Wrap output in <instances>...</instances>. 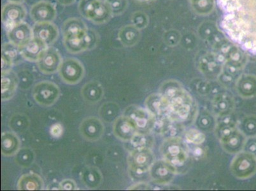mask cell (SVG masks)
<instances>
[{"mask_svg":"<svg viewBox=\"0 0 256 191\" xmlns=\"http://www.w3.org/2000/svg\"><path fill=\"white\" fill-rule=\"evenodd\" d=\"M168 104L172 117L174 120L186 121L192 118L194 102L190 92L178 82H166L160 88V92Z\"/></svg>","mask_w":256,"mask_h":191,"instance_id":"cell-1","label":"cell"},{"mask_svg":"<svg viewBox=\"0 0 256 191\" xmlns=\"http://www.w3.org/2000/svg\"><path fill=\"white\" fill-rule=\"evenodd\" d=\"M160 152L164 160L178 170L184 166L188 159L187 144L182 139L174 136L168 138L160 146Z\"/></svg>","mask_w":256,"mask_h":191,"instance_id":"cell-2","label":"cell"},{"mask_svg":"<svg viewBox=\"0 0 256 191\" xmlns=\"http://www.w3.org/2000/svg\"><path fill=\"white\" fill-rule=\"evenodd\" d=\"M78 10L83 18L96 24L108 22L113 16L104 0H80Z\"/></svg>","mask_w":256,"mask_h":191,"instance_id":"cell-3","label":"cell"},{"mask_svg":"<svg viewBox=\"0 0 256 191\" xmlns=\"http://www.w3.org/2000/svg\"><path fill=\"white\" fill-rule=\"evenodd\" d=\"M231 171L240 179L252 176L256 174V156L248 151L238 152L232 160Z\"/></svg>","mask_w":256,"mask_h":191,"instance_id":"cell-4","label":"cell"},{"mask_svg":"<svg viewBox=\"0 0 256 191\" xmlns=\"http://www.w3.org/2000/svg\"><path fill=\"white\" fill-rule=\"evenodd\" d=\"M124 115L134 123L138 134H150L154 130L155 117L148 109L136 106H130L126 110Z\"/></svg>","mask_w":256,"mask_h":191,"instance_id":"cell-5","label":"cell"},{"mask_svg":"<svg viewBox=\"0 0 256 191\" xmlns=\"http://www.w3.org/2000/svg\"><path fill=\"white\" fill-rule=\"evenodd\" d=\"M128 162L132 173L139 176L150 171L154 162V156L150 148L134 149L130 154Z\"/></svg>","mask_w":256,"mask_h":191,"instance_id":"cell-6","label":"cell"},{"mask_svg":"<svg viewBox=\"0 0 256 191\" xmlns=\"http://www.w3.org/2000/svg\"><path fill=\"white\" fill-rule=\"evenodd\" d=\"M60 95L58 86L50 81L40 82L32 90V96L37 104L44 106H50L58 101Z\"/></svg>","mask_w":256,"mask_h":191,"instance_id":"cell-7","label":"cell"},{"mask_svg":"<svg viewBox=\"0 0 256 191\" xmlns=\"http://www.w3.org/2000/svg\"><path fill=\"white\" fill-rule=\"evenodd\" d=\"M58 72L62 80L70 85L80 82L85 74V69L82 62L75 58H67L62 60Z\"/></svg>","mask_w":256,"mask_h":191,"instance_id":"cell-8","label":"cell"},{"mask_svg":"<svg viewBox=\"0 0 256 191\" xmlns=\"http://www.w3.org/2000/svg\"><path fill=\"white\" fill-rule=\"evenodd\" d=\"M26 15V10L22 4L8 2L2 8V20L8 31L14 26L24 22Z\"/></svg>","mask_w":256,"mask_h":191,"instance_id":"cell-9","label":"cell"},{"mask_svg":"<svg viewBox=\"0 0 256 191\" xmlns=\"http://www.w3.org/2000/svg\"><path fill=\"white\" fill-rule=\"evenodd\" d=\"M150 172L154 182L162 185L170 182L178 170L166 160H162L154 162Z\"/></svg>","mask_w":256,"mask_h":191,"instance_id":"cell-10","label":"cell"},{"mask_svg":"<svg viewBox=\"0 0 256 191\" xmlns=\"http://www.w3.org/2000/svg\"><path fill=\"white\" fill-rule=\"evenodd\" d=\"M79 129L80 134L86 140L96 142L103 136L104 126L98 118L90 117L83 120Z\"/></svg>","mask_w":256,"mask_h":191,"instance_id":"cell-11","label":"cell"},{"mask_svg":"<svg viewBox=\"0 0 256 191\" xmlns=\"http://www.w3.org/2000/svg\"><path fill=\"white\" fill-rule=\"evenodd\" d=\"M30 14L36 23L52 22L57 16L54 4L50 2L40 1L30 8Z\"/></svg>","mask_w":256,"mask_h":191,"instance_id":"cell-12","label":"cell"},{"mask_svg":"<svg viewBox=\"0 0 256 191\" xmlns=\"http://www.w3.org/2000/svg\"><path fill=\"white\" fill-rule=\"evenodd\" d=\"M62 62L60 54L55 48H48L38 62L40 70L44 74H53L59 71Z\"/></svg>","mask_w":256,"mask_h":191,"instance_id":"cell-13","label":"cell"},{"mask_svg":"<svg viewBox=\"0 0 256 191\" xmlns=\"http://www.w3.org/2000/svg\"><path fill=\"white\" fill-rule=\"evenodd\" d=\"M114 135L120 140L130 142L137 132L134 123L126 116H121L114 121Z\"/></svg>","mask_w":256,"mask_h":191,"instance_id":"cell-14","label":"cell"},{"mask_svg":"<svg viewBox=\"0 0 256 191\" xmlns=\"http://www.w3.org/2000/svg\"><path fill=\"white\" fill-rule=\"evenodd\" d=\"M8 37L10 42L20 48L34 38V32L28 23L22 22L9 30Z\"/></svg>","mask_w":256,"mask_h":191,"instance_id":"cell-15","label":"cell"},{"mask_svg":"<svg viewBox=\"0 0 256 191\" xmlns=\"http://www.w3.org/2000/svg\"><path fill=\"white\" fill-rule=\"evenodd\" d=\"M48 48L44 42L34 37L20 48V53L26 60L30 62H38Z\"/></svg>","mask_w":256,"mask_h":191,"instance_id":"cell-16","label":"cell"},{"mask_svg":"<svg viewBox=\"0 0 256 191\" xmlns=\"http://www.w3.org/2000/svg\"><path fill=\"white\" fill-rule=\"evenodd\" d=\"M34 36L40 39L46 45H52L59 38L60 32L57 26L52 22L36 23L32 27Z\"/></svg>","mask_w":256,"mask_h":191,"instance_id":"cell-17","label":"cell"},{"mask_svg":"<svg viewBox=\"0 0 256 191\" xmlns=\"http://www.w3.org/2000/svg\"><path fill=\"white\" fill-rule=\"evenodd\" d=\"M145 104L146 108L154 117L172 116L168 104L162 93L150 95L146 99Z\"/></svg>","mask_w":256,"mask_h":191,"instance_id":"cell-18","label":"cell"},{"mask_svg":"<svg viewBox=\"0 0 256 191\" xmlns=\"http://www.w3.org/2000/svg\"><path fill=\"white\" fill-rule=\"evenodd\" d=\"M18 78L17 74L12 70L2 72L1 99L6 101L12 98L17 90Z\"/></svg>","mask_w":256,"mask_h":191,"instance_id":"cell-19","label":"cell"},{"mask_svg":"<svg viewBox=\"0 0 256 191\" xmlns=\"http://www.w3.org/2000/svg\"><path fill=\"white\" fill-rule=\"evenodd\" d=\"M62 30L64 38H70L84 36L88 28L80 18H72L65 20Z\"/></svg>","mask_w":256,"mask_h":191,"instance_id":"cell-20","label":"cell"},{"mask_svg":"<svg viewBox=\"0 0 256 191\" xmlns=\"http://www.w3.org/2000/svg\"><path fill=\"white\" fill-rule=\"evenodd\" d=\"M221 144L226 152L238 154L245 146L246 139L243 132L235 129L228 136L220 140Z\"/></svg>","mask_w":256,"mask_h":191,"instance_id":"cell-21","label":"cell"},{"mask_svg":"<svg viewBox=\"0 0 256 191\" xmlns=\"http://www.w3.org/2000/svg\"><path fill=\"white\" fill-rule=\"evenodd\" d=\"M20 140L13 132H4L1 137L2 154L6 157H10L18 153L20 148Z\"/></svg>","mask_w":256,"mask_h":191,"instance_id":"cell-22","label":"cell"},{"mask_svg":"<svg viewBox=\"0 0 256 191\" xmlns=\"http://www.w3.org/2000/svg\"><path fill=\"white\" fill-rule=\"evenodd\" d=\"M84 100L89 104H96L103 98L104 90L98 82L92 81L86 84L81 90Z\"/></svg>","mask_w":256,"mask_h":191,"instance_id":"cell-23","label":"cell"},{"mask_svg":"<svg viewBox=\"0 0 256 191\" xmlns=\"http://www.w3.org/2000/svg\"><path fill=\"white\" fill-rule=\"evenodd\" d=\"M237 92L244 98H252L256 95V78L250 74L240 76L236 83Z\"/></svg>","mask_w":256,"mask_h":191,"instance_id":"cell-24","label":"cell"},{"mask_svg":"<svg viewBox=\"0 0 256 191\" xmlns=\"http://www.w3.org/2000/svg\"><path fill=\"white\" fill-rule=\"evenodd\" d=\"M18 188L20 190H44V182L38 174H27L20 176Z\"/></svg>","mask_w":256,"mask_h":191,"instance_id":"cell-25","label":"cell"},{"mask_svg":"<svg viewBox=\"0 0 256 191\" xmlns=\"http://www.w3.org/2000/svg\"><path fill=\"white\" fill-rule=\"evenodd\" d=\"M234 106V99L231 96L226 93L218 94L213 101L214 110L218 116L231 114Z\"/></svg>","mask_w":256,"mask_h":191,"instance_id":"cell-26","label":"cell"},{"mask_svg":"<svg viewBox=\"0 0 256 191\" xmlns=\"http://www.w3.org/2000/svg\"><path fill=\"white\" fill-rule=\"evenodd\" d=\"M82 180L86 187L92 190L98 188L101 185L103 176L101 172L96 168L87 167L83 170Z\"/></svg>","mask_w":256,"mask_h":191,"instance_id":"cell-27","label":"cell"},{"mask_svg":"<svg viewBox=\"0 0 256 191\" xmlns=\"http://www.w3.org/2000/svg\"><path fill=\"white\" fill-rule=\"evenodd\" d=\"M118 39L123 46H134L138 38V32L132 26H126L122 28L118 32Z\"/></svg>","mask_w":256,"mask_h":191,"instance_id":"cell-28","label":"cell"},{"mask_svg":"<svg viewBox=\"0 0 256 191\" xmlns=\"http://www.w3.org/2000/svg\"><path fill=\"white\" fill-rule=\"evenodd\" d=\"M16 162L22 167H28L34 162V155L31 149L24 148L16 154Z\"/></svg>","mask_w":256,"mask_h":191,"instance_id":"cell-29","label":"cell"},{"mask_svg":"<svg viewBox=\"0 0 256 191\" xmlns=\"http://www.w3.org/2000/svg\"><path fill=\"white\" fill-rule=\"evenodd\" d=\"M130 142L134 149L150 148L153 144V139L150 134H136Z\"/></svg>","mask_w":256,"mask_h":191,"instance_id":"cell-30","label":"cell"},{"mask_svg":"<svg viewBox=\"0 0 256 191\" xmlns=\"http://www.w3.org/2000/svg\"><path fill=\"white\" fill-rule=\"evenodd\" d=\"M118 106L112 102L104 104L101 106L100 110V116L107 122L115 120L117 118Z\"/></svg>","mask_w":256,"mask_h":191,"instance_id":"cell-31","label":"cell"},{"mask_svg":"<svg viewBox=\"0 0 256 191\" xmlns=\"http://www.w3.org/2000/svg\"><path fill=\"white\" fill-rule=\"evenodd\" d=\"M9 124H10V126L14 131L16 132H23L28 127V118L26 116L16 115L11 118Z\"/></svg>","mask_w":256,"mask_h":191,"instance_id":"cell-32","label":"cell"},{"mask_svg":"<svg viewBox=\"0 0 256 191\" xmlns=\"http://www.w3.org/2000/svg\"><path fill=\"white\" fill-rule=\"evenodd\" d=\"M206 135L198 130L190 129L188 130L185 134L186 142L195 145L203 144L206 141Z\"/></svg>","mask_w":256,"mask_h":191,"instance_id":"cell-33","label":"cell"},{"mask_svg":"<svg viewBox=\"0 0 256 191\" xmlns=\"http://www.w3.org/2000/svg\"><path fill=\"white\" fill-rule=\"evenodd\" d=\"M242 130L243 134L248 136H254L256 135V117L250 116L244 120L242 122Z\"/></svg>","mask_w":256,"mask_h":191,"instance_id":"cell-34","label":"cell"},{"mask_svg":"<svg viewBox=\"0 0 256 191\" xmlns=\"http://www.w3.org/2000/svg\"><path fill=\"white\" fill-rule=\"evenodd\" d=\"M110 8L113 16L121 14L126 8V0H104Z\"/></svg>","mask_w":256,"mask_h":191,"instance_id":"cell-35","label":"cell"},{"mask_svg":"<svg viewBox=\"0 0 256 191\" xmlns=\"http://www.w3.org/2000/svg\"><path fill=\"white\" fill-rule=\"evenodd\" d=\"M18 52H20V48L10 42L4 43L2 46V55L6 56L12 60H14L18 56Z\"/></svg>","mask_w":256,"mask_h":191,"instance_id":"cell-36","label":"cell"},{"mask_svg":"<svg viewBox=\"0 0 256 191\" xmlns=\"http://www.w3.org/2000/svg\"><path fill=\"white\" fill-rule=\"evenodd\" d=\"M60 190H76V184L75 181L72 179H65L60 183Z\"/></svg>","mask_w":256,"mask_h":191,"instance_id":"cell-37","label":"cell"},{"mask_svg":"<svg viewBox=\"0 0 256 191\" xmlns=\"http://www.w3.org/2000/svg\"><path fill=\"white\" fill-rule=\"evenodd\" d=\"M2 72L10 71L13 66L14 60L2 55Z\"/></svg>","mask_w":256,"mask_h":191,"instance_id":"cell-38","label":"cell"},{"mask_svg":"<svg viewBox=\"0 0 256 191\" xmlns=\"http://www.w3.org/2000/svg\"><path fill=\"white\" fill-rule=\"evenodd\" d=\"M210 90V84L207 82H200L196 86V90L200 94H206Z\"/></svg>","mask_w":256,"mask_h":191,"instance_id":"cell-39","label":"cell"},{"mask_svg":"<svg viewBox=\"0 0 256 191\" xmlns=\"http://www.w3.org/2000/svg\"><path fill=\"white\" fill-rule=\"evenodd\" d=\"M246 151L256 156V139H250L246 142Z\"/></svg>","mask_w":256,"mask_h":191,"instance_id":"cell-40","label":"cell"},{"mask_svg":"<svg viewBox=\"0 0 256 191\" xmlns=\"http://www.w3.org/2000/svg\"><path fill=\"white\" fill-rule=\"evenodd\" d=\"M50 134L56 138H58V137L62 136V126L59 124L53 125L50 128Z\"/></svg>","mask_w":256,"mask_h":191,"instance_id":"cell-41","label":"cell"},{"mask_svg":"<svg viewBox=\"0 0 256 191\" xmlns=\"http://www.w3.org/2000/svg\"><path fill=\"white\" fill-rule=\"evenodd\" d=\"M209 117L207 116H202L200 120V124L202 127L204 128L208 127V126L210 125V120L208 118Z\"/></svg>","mask_w":256,"mask_h":191,"instance_id":"cell-42","label":"cell"},{"mask_svg":"<svg viewBox=\"0 0 256 191\" xmlns=\"http://www.w3.org/2000/svg\"><path fill=\"white\" fill-rule=\"evenodd\" d=\"M148 186L146 184H136V186H132V187L129 188L130 190H148Z\"/></svg>","mask_w":256,"mask_h":191,"instance_id":"cell-43","label":"cell"},{"mask_svg":"<svg viewBox=\"0 0 256 191\" xmlns=\"http://www.w3.org/2000/svg\"><path fill=\"white\" fill-rule=\"evenodd\" d=\"M56 1L62 6H69L75 3L76 0H56Z\"/></svg>","mask_w":256,"mask_h":191,"instance_id":"cell-44","label":"cell"},{"mask_svg":"<svg viewBox=\"0 0 256 191\" xmlns=\"http://www.w3.org/2000/svg\"><path fill=\"white\" fill-rule=\"evenodd\" d=\"M55 184H51L50 186H48V190H60V184H57L56 186H54Z\"/></svg>","mask_w":256,"mask_h":191,"instance_id":"cell-45","label":"cell"},{"mask_svg":"<svg viewBox=\"0 0 256 191\" xmlns=\"http://www.w3.org/2000/svg\"><path fill=\"white\" fill-rule=\"evenodd\" d=\"M196 148V150L194 149V152H193V154H194V156H201L202 154H203L204 152L202 148H198V146Z\"/></svg>","mask_w":256,"mask_h":191,"instance_id":"cell-46","label":"cell"},{"mask_svg":"<svg viewBox=\"0 0 256 191\" xmlns=\"http://www.w3.org/2000/svg\"><path fill=\"white\" fill-rule=\"evenodd\" d=\"M8 1L12 2V3L22 4L23 2H25V0H8Z\"/></svg>","mask_w":256,"mask_h":191,"instance_id":"cell-47","label":"cell"}]
</instances>
